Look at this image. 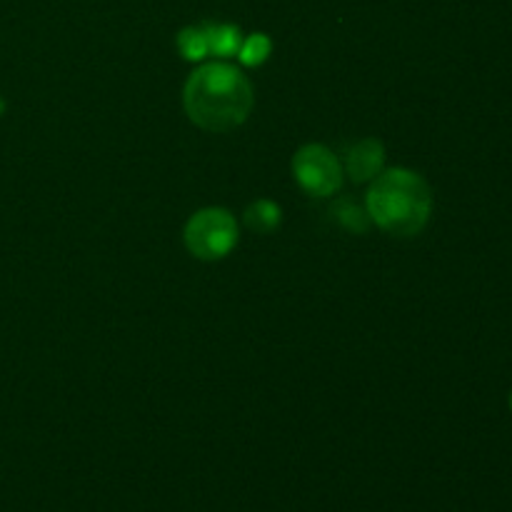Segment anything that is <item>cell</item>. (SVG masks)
I'll return each instance as SVG.
<instances>
[{
    "mask_svg": "<svg viewBox=\"0 0 512 512\" xmlns=\"http://www.w3.org/2000/svg\"><path fill=\"white\" fill-rule=\"evenodd\" d=\"M385 165V148L380 140L365 138L355 145L345 160V173L353 183H368L383 173Z\"/></svg>",
    "mask_w": 512,
    "mask_h": 512,
    "instance_id": "5b68a950",
    "label": "cell"
},
{
    "mask_svg": "<svg viewBox=\"0 0 512 512\" xmlns=\"http://www.w3.org/2000/svg\"><path fill=\"white\" fill-rule=\"evenodd\" d=\"M273 53V40L265 33H253L250 38H243V45L238 50V60L248 68H258Z\"/></svg>",
    "mask_w": 512,
    "mask_h": 512,
    "instance_id": "9c48e42d",
    "label": "cell"
},
{
    "mask_svg": "<svg viewBox=\"0 0 512 512\" xmlns=\"http://www.w3.org/2000/svg\"><path fill=\"white\" fill-rule=\"evenodd\" d=\"M333 215L338 218V223L343 225V228L353 230V233H365L370 225L368 208H360V205L353 203L350 198L338 200V203L333 205Z\"/></svg>",
    "mask_w": 512,
    "mask_h": 512,
    "instance_id": "30bf717a",
    "label": "cell"
},
{
    "mask_svg": "<svg viewBox=\"0 0 512 512\" xmlns=\"http://www.w3.org/2000/svg\"><path fill=\"white\" fill-rule=\"evenodd\" d=\"M3 110H5V103H3V98H0V115H3Z\"/></svg>",
    "mask_w": 512,
    "mask_h": 512,
    "instance_id": "8fae6325",
    "label": "cell"
},
{
    "mask_svg": "<svg viewBox=\"0 0 512 512\" xmlns=\"http://www.w3.org/2000/svg\"><path fill=\"white\" fill-rule=\"evenodd\" d=\"M205 33H208L210 53L218 55V58H233V55H238L240 45H243V33H240L238 25H205Z\"/></svg>",
    "mask_w": 512,
    "mask_h": 512,
    "instance_id": "8992f818",
    "label": "cell"
},
{
    "mask_svg": "<svg viewBox=\"0 0 512 512\" xmlns=\"http://www.w3.org/2000/svg\"><path fill=\"white\" fill-rule=\"evenodd\" d=\"M253 103V85L235 65L208 63L185 83V113L198 128L210 133H228L243 125Z\"/></svg>",
    "mask_w": 512,
    "mask_h": 512,
    "instance_id": "6da1fadb",
    "label": "cell"
},
{
    "mask_svg": "<svg viewBox=\"0 0 512 512\" xmlns=\"http://www.w3.org/2000/svg\"><path fill=\"white\" fill-rule=\"evenodd\" d=\"M280 220H283V213H280V205H275L273 200H255L245 210V225L255 233H270V230L278 228Z\"/></svg>",
    "mask_w": 512,
    "mask_h": 512,
    "instance_id": "52a82bcc",
    "label": "cell"
},
{
    "mask_svg": "<svg viewBox=\"0 0 512 512\" xmlns=\"http://www.w3.org/2000/svg\"><path fill=\"white\" fill-rule=\"evenodd\" d=\"M365 208L380 230L398 238H410L428 225L430 213H433V195L418 173L393 168L383 170L373 180Z\"/></svg>",
    "mask_w": 512,
    "mask_h": 512,
    "instance_id": "7a4b0ae2",
    "label": "cell"
},
{
    "mask_svg": "<svg viewBox=\"0 0 512 512\" xmlns=\"http://www.w3.org/2000/svg\"><path fill=\"white\" fill-rule=\"evenodd\" d=\"M178 50L185 60H190V63H200V60L208 58L210 45H208V33H205V28H195V25H190V28L180 30Z\"/></svg>",
    "mask_w": 512,
    "mask_h": 512,
    "instance_id": "ba28073f",
    "label": "cell"
},
{
    "mask_svg": "<svg viewBox=\"0 0 512 512\" xmlns=\"http://www.w3.org/2000/svg\"><path fill=\"white\" fill-rule=\"evenodd\" d=\"M185 248L198 260H223L238 245V223L225 208L198 210L185 225Z\"/></svg>",
    "mask_w": 512,
    "mask_h": 512,
    "instance_id": "3957f363",
    "label": "cell"
},
{
    "mask_svg": "<svg viewBox=\"0 0 512 512\" xmlns=\"http://www.w3.org/2000/svg\"><path fill=\"white\" fill-rule=\"evenodd\" d=\"M293 175L310 198H330L343 185V168L338 158L320 143H310L295 153Z\"/></svg>",
    "mask_w": 512,
    "mask_h": 512,
    "instance_id": "277c9868",
    "label": "cell"
}]
</instances>
